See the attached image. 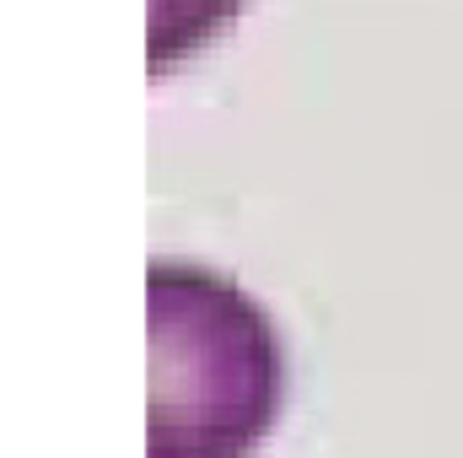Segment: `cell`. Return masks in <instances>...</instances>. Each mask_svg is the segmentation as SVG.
<instances>
[{"mask_svg":"<svg viewBox=\"0 0 463 458\" xmlns=\"http://www.w3.org/2000/svg\"><path fill=\"white\" fill-rule=\"evenodd\" d=\"M242 0H151V76H167L178 60L200 54Z\"/></svg>","mask_w":463,"mask_h":458,"instance_id":"cell-2","label":"cell"},{"mask_svg":"<svg viewBox=\"0 0 463 458\" xmlns=\"http://www.w3.org/2000/svg\"><path fill=\"white\" fill-rule=\"evenodd\" d=\"M286 399L280 335L222 275L151 259V458H248Z\"/></svg>","mask_w":463,"mask_h":458,"instance_id":"cell-1","label":"cell"}]
</instances>
